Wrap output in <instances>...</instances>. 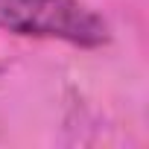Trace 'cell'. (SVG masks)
Here are the masks:
<instances>
[{
    "mask_svg": "<svg viewBox=\"0 0 149 149\" xmlns=\"http://www.w3.org/2000/svg\"><path fill=\"white\" fill-rule=\"evenodd\" d=\"M0 29L97 50L111 41L108 24L79 0H0Z\"/></svg>",
    "mask_w": 149,
    "mask_h": 149,
    "instance_id": "1",
    "label": "cell"
}]
</instances>
